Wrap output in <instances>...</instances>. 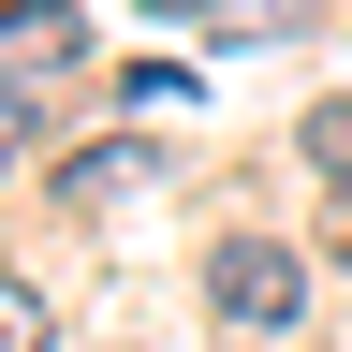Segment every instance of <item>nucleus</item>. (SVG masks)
Wrapping results in <instances>:
<instances>
[{
  "label": "nucleus",
  "instance_id": "f257e3e1",
  "mask_svg": "<svg viewBox=\"0 0 352 352\" xmlns=\"http://www.w3.org/2000/svg\"><path fill=\"white\" fill-rule=\"evenodd\" d=\"M74 59H88V15H74V0H0V103L74 88Z\"/></svg>",
  "mask_w": 352,
  "mask_h": 352
},
{
  "label": "nucleus",
  "instance_id": "f03ea898",
  "mask_svg": "<svg viewBox=\"0 0 352 352\" xmlns=\"http://www.w3.org/2000/svg\"><path fill=\"white\" fill-rule=\"evenodd\" d=\"M206 294H220V323H294V308H308V264L279 235H220L206 250Z\"/></svg>",
  "mask_w": 352,
  "mask_h": 352
},
{
  "label": "nucleus",
  "instance_id": "7ed1b4c3",
  "mask_svg": "<svg viewBox=\"0 0 352 352\" xmlns=\"http://www.w3.org/2000/svg\"><path fill=\"white\" fill-rule=\"evenodd\" d=\"M206 15H220V44H250V30H294L308 0H206Z\"/></svg>",
  "mask_w": 352,
  "mask_h": 352
},
{
  "label": "nucleus",
  "instance_id": "20e7f679",
  "mask_svg": "<svg viewBox=\"0 0 352 352\" xmlns=\"http://www.w3.org/2000/svg\"><path fill=\"white\" fill-rule=\"evenodd\" d=\"M0 352H44V294L30 279H0Z\"/></svg>",
  "mask_w": 352,
  "mask_h": 352
},
{
  "label": "nucleus",
  "instance_id": "39448f33",
  "mask_svg": "<svg viewBox=\"0 0 352 352\" xmlns=\"http://www.w3.org/2000/svg\"><path fill=\"white\" fill-rule=\"evenodd\" d=\"M308 162H352V103H323V118H308Z\"/></svg>",
  "mask_w": 352,
  "mask_h": 352
},
{
  "label": "nucleus",
  "instance_id": "423d86ee",
  "mask_svg": "<svg viewBox=\"0 0 352 352\" xmlns=\"http://www.w3.org/2000/svg\"><path fill=\"white\" fill-rule=\"evenodd\" d=\"M323 250H338V264H352V191H338V206H323Z\"/></svg>",
  "mask_w": 352,
  "mask_h": 352
},
{
  "label": "nucleus",
  "instance_id": "0eeeda50",
  "mask_svg": "<svg viewBox=\"0 0 352 352\" xmlns=\"http://www.w3.org/2000/svg\"><path fill=\"white\" fill-rule=\"evenodd\" d=\"M15 118H30V103H0V176H15Z\"/></svg>",
  "mask_w": 352,
  "mask_h": 352
},
{
  "label": "nucleus",
  "instance_id": "6e6552de",
  "mask_svg": "<svg viewBox=\"0 0 352 352\" xmlns=\"http://www.w3.org/2000/svg\"><path fill=\"white\" fill-rule=\"evenodd\" d=\"M162 15H206V0H162Z\"/></svg>",
  "mask_w": 352,
  "mask_h": 352
}]
</instances>
